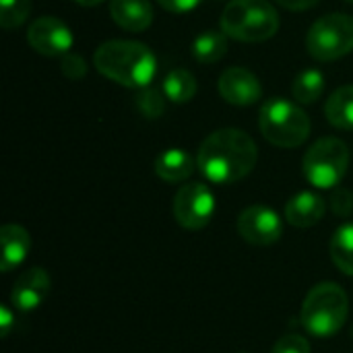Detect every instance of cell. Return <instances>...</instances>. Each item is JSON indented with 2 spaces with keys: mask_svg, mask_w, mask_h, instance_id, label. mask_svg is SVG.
<instances>
[{
  "mask_svg": "<svg viewBox=\"0 0 353 353\" xmlns=\"http://www.w3.org/2000/svg\"><path fill=\"white\" fill-rule=\"evenodd\" d=\"M259 159L252 137L240 128H221L211 132L196 155L199 172L215 184H234L246 178Z\"/></svg>",
  "mask_w": 353,
  "mask_h": 353,
  "instance_id": "obj_1",
  "label": "cell"
},
{
  "mask_svg": "<svg viewBox=\"0 0 353 353\" xmlns=\"http://www.w3.org/2000/svg\"><path fill=\"white\" fill-rule=\"evenodd\" d=\"M93 66L99 74L114 83L143 89L151 85L157 70V60L151 48L141 41L112 39L95 50Z\"/></svg>",
  "mask_w": 353,
  "mask_h": 353,
  "instance_id": "obj_2",
  "label": "cell"
},
{
  "mask_svg": "<svg viewBox=\"0 0 353 353\" xmlns=\"http://www.w3.org/2000/svg\"><path fill=\"white\" fill-rule=\"evenodd\" d=\"M350 314V300L339 283L314 285L302 304V325L314 337H333L343 329Z\"/></svg>",
  "mask_w": 353,
  "mask_h": 353,
  "instance_id": "obj_3",
  "label": "cell"
},
{
  "mask_svg": "<svg viewBox=\"0 0 353 353\" xmlns=\"http://www.w3.org/2000/svg\"><path fill=\"white\" fill-rule=\"evenodd\" d=\"M279 29V14L269 0H232L221 12V31L238 41L259 43Z\"/></svg>",
  "mask_w": 353,
  "mask_h": 353,
  "instance_id": "obj_4",
  "label": "cell"
},
{
  "mask_svg": "<svg viewBox=\"0 0 353 353\" xmlns=\"http://www.w3.org/2000/svg\"><path fill=\"white\" fill-rule=\"evenodd\" d=\"M259 128L271 145L294 149L310 137V118L298 103L283 97H271L261 108Z\"/></svg>",
  "mask_w": 353,
  "mask_h": 353,
  "instance_id": "obj_5",
  "label": "cell"
},
{
  "mask_svg": "<svg viewBox=\"0 0 353 353\" xmlns=\"http://www.w3.org/2000/svg\"><path fill=\"white\" fill-rule=\"evenodd\" d=\"M306 180L321 190L335 188L347 174L350 149L341 139L325 137L319 139L304 155L302 161Z\"/></svg>",
  "mask_w": 353,
  "mask_h": 353,
  "instance_id": "obj_6",
  "label": "cell"
},
{
  "mask_svg": "<svg viewBox=\"0 0 353 353\" xmlns=\"http://www.w3.org/2000/svg\"><path fill=\"white\" fill-rule=\"evenodd\" d=\"M306 48L321 62L343 58L353 50V17L343 12L321 17L306 35Z\"/></svg>",
  "mask_w": 353,
  "mask_h": 353,
  "instance_id": "obj_7",
  "label": "cell"
},
{
  "mask_svg": "<svg viewBox=\"0 0 353 353\" xmlns=\"http://www.w3.org/2000/svg\"><path fill=\"white\" fill-rule=\"evenodd\" d=\"M215 215V196L203 182L184 184L174 199V217L186 230H203Z\"/></svg>",
  "mask_w": 353,
  "mask_h": 353,
  "instance_id": "obj_8",
  "label": "cell"
},
{
  "mask_svg": "<svg viewBox=\"0 0 353 353\" xmlns=\"http://www.w3.org/2000/svg\"><path fill=\"white\" fill-rule=\"evenodd\" d=\"M238 234L254 246H271L283 236V223L277 211L267 205L246 207L238 217Z\"/></svg>",
  "mask_w": 353,
  "mask_h": 353,
  "instance_id": "obj_9",
  "label": "cell"
},
{
  "mask_svg": "<svg viewBox=\"0 0 353 353\" xmlns=\"http://www.w3.org/2000/svg\"><path fill=\"white\" fill-rule=\"evenodd\" d=\"M29 46L41 56H64L72 48V31L58 17H37L27 29Z\"/></svg>",
  "mask_w": 353,
  "mask_h": 353,
  "instance_id": "obj_10",
  "label": "cell"
},
{
  "mask_svg": "<svg viewBox=\"0 0 353 353\" xmlns=\"http://www.w3.org/2000/svg\"><path fill=\"white\" fill-rule=\"evenodd\" d=\"M50 288H52V279L48 271L41 267H31L17 277L12 285L10 302L17 310L31 312L46 302V298L50 296Z\"/></svg>",
  "mask_w": 353,
  "mask_h": 353,
  "instance_id": "obj_11",
  "label": "cell"
},
{
  "mask_svg": "<svg viewBox=\"0 0 353 353\" xmlns=\"http://www.w3.org/2000/svg\"><path fill=\"white\" fill-rule=\"evenodd\" d=\"M219 93L228 103L246 108L263 97V87L254 72L242 66H232L219 77Z\"/></svg>",
  "mask_w": 353,
  "mask_h": 353,
  "instance_id": "obj_12",
  "label": "cell"
},
{
  "mask_svg": "<svg viewBox=\"0 0 353 353\" xmlns=\"http://www.w3.org/2000/svg\"><path fill=\"white\" fill-rule=\"evenodd\" d=\"M0 246H2L0 271L10 273L12 269H17L27 259V254L31 250V236L23 225L6 223L0 230Z\"/></svg>",
  "mask_w": 353,
  "mask_h": 353,
  "instance_id": "obj_13",
  "label": "cell"
},
{
  "mask_svg": "<svg viewBox=\"0 0 353 353\" xmlns=\"http://www.w3.org/2000/svg\"><path fill=\"white\" fill-rule=\"evenodd\" d=\"M327 213V203L321 194L302 190L294 194L285 205V219L294 228H312Z\"/></svg>",
  "mask_w": 353,
  "mask_h": 353,
  "instance_id": "obj_14",
  "label": "cell"
},
{
  "mask_svg": "<svg viewBox=\"0 0 353 353\" xmlns=\"http://www.w3.org/2000/svg\"><path fill=\"white\" fill-rule=\"evenodd\" d=\"M110 14L116 25L126 31H145L153 23V6L149 0H110Z\"/></svg>",
  "mask_w": 353,
  "mask_h": 353,
  "instance_id": "obj_15",
  "label": "cell"
},
{
  "mask_svg": "<svg viewBox=\"0 0 353 353\" xmlns=\"http://www.w3.org/2000/svg\"><path fill=\"white\" fill-rule=\"evenodd\" d=\"M196 170V159L182 149H168L155 159V174L168 184L186 182Z\"/></svg>",
  "mask_w": 353,
  "mask_h": 353,
  "instance_id": "obj_16",
  "label": "cell"
},
{
  "mask_svg": "<svg viewBox=\"0 0 353 353\" xmlns=\"http://www.w3.org/2000/svg\"><path fill=\"white\" fill-rule=\"evenodd\" d=\"M327 120L339 130H353V85H343L331 93L325 105Z\"/></svg>",
  "mask_w": 353,
  "mask_h": 353,
  "instance_id": "obj_17",
  "label": "cell"
},
{
  "mask_svg": "<svg viewBox=\"0 0 353 353\" xmlns=\"http://www.w3.org/2000/svg\"><path fill=\"white\" fill-rule=\"evenodd\" d=\"M196 79L186 68H172L161 83V91L172 103H188L196 95Z\"/></svg>",
  "mask_w": 353,
  "mask_h": 353,
  "instance_id": "obj_18",
  "label": "cell"
},
{
  "mask_svg": "<svg viewBox=\"0 0 353 353\" xmlns=\"http://www.w3.org/2000/svg\"><path fill=\"white\" fill-rule=\"evenodd\" d=\"M228 54V35L223 31H205L192 41V56L201 64H215Z\"/></svg>",
  "mask_w": 353,
  "mask_h": 353,
  "instance_id": "obj_19",
  "label": "cell"
},
{
  "mask_svg": "<svg viewBox=\"0 0 353 353\" xmlns=\"http://www.w3.org/2000/svg\"><path fill=\"white\" fill-rule=\"evenodd\" d=\"M331 259L335 267L353 277V221L343 223L331 238Z\"/></svg>",
  "mask_w": 353,
  "mask_h": 353,
  "instance_id": "obj_20",
  "label": "cell"
},
{
  "mask_svg": "<svg viewBox=\"0 0 353 353\" xmlns=\"http://www.w3.org/2000/svg\"><path fill=\"white\" fill-rule=\"evenodd\" d=\"M323 91H325V74L316 68L300 72L292 87L294 99L302 105H308V103H314L316 99H321Z\"/></svg>",
  "mask_w": 353,
  "mask_h": 353,
  "instance_id": "obj_21",
  "label": "cell"
},
{
  "mask_svg": "<svg viewBox=\"0 0 353 353\" xmlns=\"http://www.w3.org/2000/svg\"><path fill=\"white\" fill-rule=\"evenodd\" d=\"M134 103H137L139 112H141L145 118L157 120V118L163 116V112H165V93L149 85V87L139 89Z\"/></svg>",
  "mask_w": 353,
  "mask_h": 353,
  "instance_id": "obj_22",
  "label": "cell"
},
{
  "mask_svg": "<svg viewBox=\"0 0 353 353\" xmlns=\"http://www.w3.org/2000/svg\"><path fill=\"white\" fill-rule=\"evenodd\" d=\"M31 0H0V25L4 29L23 25L31 12Z\"/></svg>",
  "mask_w": 353,
  "mask_h": 353,
  "instance_id": "obj_23",
  "label": "cell"
},
{
  "mask_svg": "<svg viewBox=\"0 0 353 353\" xmlns=\"http://www.w3.org/2000/svg\"><path fill=\"white\" fill-rule=\"evenodd\" d=\"M60 70L64 77L77 81V79H83L87 74V62L85 58H81L79 54H64L62 60H60Z\"/></svg>",
  "mask_w": 353,
  "mask_h": 353,
  "instance_id": "obj_24",
  "label": "cell"
},
{
  "mask_svg": "<svg viewBox=\"0 0 353 353\" xmlns=\"http://www.w3.org/2000/svg\"><path fill=\"white\" fill-rule=\"evenodd\" d=\"M271 353H310V341L302 335H285L281 337Z\"/></svg>",
  "mask_w": 353,
  "mask_h": 353,
  "instance_id": "obj_25",
  "label": "cell"
},
{
  "mask_svg": "<svg viewBox=\"0 0 353 353\" xmlns=\"http://www.w3.org/2000/svg\"><path fill=\"white\" fill-rule=\"evenodd\" d=\"M331 211L337 217H350L353 211V192L350 188H335L331 194Z\"/></svg>",
  "mask_w": 353,
  "mask_h": 353,
  "instance_id": "obj_26",
  "label": "cell"
},
{
  "mask_svg": "<svg viewBox=\"0 0 353 353\" xmlns=\"http://www.w3.org/2000/svg\"><path fill=\"white\" fill-rule=\"evenodd\" d=\"M157 2L170 12H188L196 8L203 0H157Z\"/></svg>",
  "mask_w": 353,
  "mask_h": 353,
  "instance_id": "obj_27",
  "label": "cell"
},
{
  "mask_svg": "<svg viewBox=\"0 0 353 353\" xmlns=\"http://www.w3.org/2000/svg\"><path fill=\"white\" fill-rule=\"evenodd\" d=\"M12 325H14V314H12V310H10L8 304H2V306H0V331H2V337H4V339L10 335Z\"/></svg>",
  "mask_w": 353,
  "mask_h": 353,
  "instance_id": "obj_28",
  "label": "cell"
},
{
  "mask_svg": "<svg viewBox=\"0 0 353 353\" xmlns=\"http://www.w3.org/2000/svg\"><path fill=\"white\" fill-rule=\"evenodd\" d=\"M277 2L288 10H308V8L316 6L321 0H277Z\"/></svg>",
  "mask_w": 353,
  "mask_h": 353,
  "instance_id": "obj_29",
  "label": "cell"
},
{
  "mask_svg": "<svg viewBox=\"0 0 353 353\" xmlns=\"http://www.w3.org/2000/svg\"><path fill=\"white\" fill-rule=\"evenodd\" d=\"M72 2H77V4H81V6H97V4L103 2V0H72Z\"/></svg>",
  "mask_w": 353,
  "mask_h": 353,
  "instance_id": "obj_30",
  "label": "cell"
},
{
  "mask_svg": "<svg viewBox=\"0 0 353 353\" xmlns=\"http://www.w3.org/2000/svg\"><path fill=\"white\" fill-rule=\"evenodd\" d=\"M345 2H352V4H353V0H345Z\"/></svg>",
  "mask_w": 353,
  "mask_h": 353,
  "instance_id": "obj_31",
  "label": "cell"
}]
</instances>
